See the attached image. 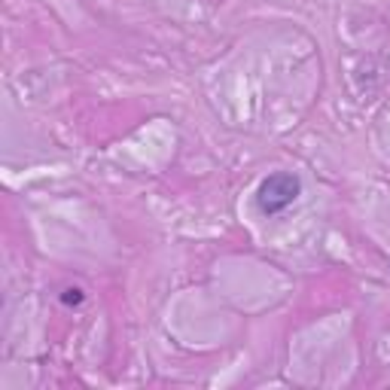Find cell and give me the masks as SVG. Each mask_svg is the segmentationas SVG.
<instances>
[{
  "instance_id": "obj_1",
  "label": "cell",
  "mask_w": 390,
  "mask_h": 390,
  "mask_svg": "<svg viewBox=\"0 0 390 390\" xmlns=\"http://www.w3.org/2000/svg\"><path fill=\"white\" fill-rule=\"evenodd\" d=\"M299 195H302L299 174H292V171H272L256 186V208L265 216H275V214H284Z\"/></svg>"
},
{
  "instance_id": "obj_2",
  "label": "cell",
  "mask_w": 390,
  "mask_h": 390,
  "mask_svg": "<svg viewBox=\"0 0 390 390\" xmlns=\"http://www.w3.org/2000/svg\"><path fill=\"white\" fill-rule=\"evenodd\" d=\"M64 302H68V305H70V302H73V305H77V302H83V296H80V290H68V292H64V296H61Z\"/></svg>"
}]
</instances>
